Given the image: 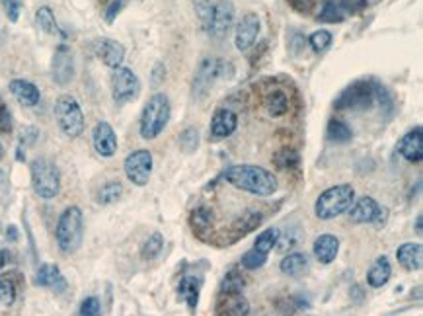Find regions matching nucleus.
Returning a JSON list of instances; mask_svg holds the SVG:
<instances>
[{"label": "nucleus", "instance_id": "obj_1", "mask_svg": "<svg viewBox=\"0 0 423 316\" xmlns=\"http://www.w3.org/2000/svg\"><path fill=\"white\" fill-rule=\"evenodd\" d=\"M222 180L234 185L236 190L252 193L257 197H269L279 190L277 176L262 166L254 164H234L222 172Z\"/></svg>", "mask_w": 423, "mask_h": 316}, {"label": "nucleus", "instance_id": "obj_2", "mask_svg": "<svg viewBox=\"0 0 423 316\" xmlns=\"http://www.w3.org/2000/svg\"><path fill=\"white\" fill-rule=\"evenodd\" d=\"M375 104L387 105V110H392V98L387 92V88L379 84L377 80H357L340 92L335 98L334 107L337 112L344 110H369Z\"/></svg>", "mask_w": 423, "mask_h": 316}, {"label": "nucleus", "instance_id": "obj_3", "mask_svg": "<svg viewBox=\"0 0 423 316\" xmlns=\"http://www.w3.org/2000/svg\"><path fill=\"white\" fill-rule=\"evenodd\" d=\"M84 237V215L79 205H71L62 211L55 228V240L62 254H74Z\"/></svg>", "mask_w": 423, "mask_h": 316}, {"label": "nucleus", "instance_id": "obj_4", "mask_svg": "<svg viewBox=\"0 0 423 316\" xmlns=\"http://www.w3.org/2000/svg\"><path fill=\"white\" fill-rule=\"evenodd\" d=\"M170 114H172V105H170L166 94L159 92V94L150 96L149 102L142 107L141 119H139V133L142 139H156L160 133L166 129Z\"/></svg>", "mask_w": 423, "mask_h": 316}, {"label": "nucleus", "instance_id": "obj_5", "mask_svg": "<svg viewBox=\"0 0 423 316\" xmlns=\"http://www.w3.org/2000/svg\"><path fill=\"white\" fill-rule=\"evenodd\" d=\"M355 202V190L349 184H340L328 187L326 192L320 193L314 205V213L320 220H332L340 215H344L345 211Z\"/></svg>", "mask_w": 423, "mask_h": 316}, {"label": "nucleus", "instance_id": "obj_6", "mask_svg": "<svg viewBox=\"0 0 423 316\" xmlns=\"http://www.w3.org/2000/svg\"><path fill=\"white\" fill-rule=\"evenodd\" d=\"M55 121L59 125V129L65 137L76 139L84 133V112L80 107L79 100L71 94H61L55 102Z\"/></svg>", "mask_w": 423, "mask_h": 316}, {"label": "nucleus", "instance_id": "obj_7", "mask_svg": "<svg viewBox=\"0 0 423 316\" xmlns=\"http://www.w3.org/2000/svg\"><path fill=\"white\" fill-rule=\"evenodd\" d=\"M234 77V69L229 61L224 59H217V57H207L199 62L197 72L194 77V86H192V94L194 98H205L207 92L215 86L217 80L232 79Z\"/></svg>", "mask_w": 423, "mask_h": 316}, {"label": "nucleus", "instance_id": "obj_8", "mask_svg": "<svg viewBox=\"0 0 423 316\" xmlns=\"http://www.w3.org/2000/svg\"><path fill=\"white\" fill-rule=\"evenodd\" d=\"M32 172V185L37 197L53 199L61 192V172L55 162L47 158H36L29 166Z\"/></svg>", "mask_w": 423, "mask_h": 316}, {"label": "nucleus", "instance_id": "obj_9", "mask_svg": "<svg viewBox=\"0 0 423 316\" xmlns=\"http://www.w3.org/2000/svg\"><path fill=\"white\" fill-rule=\"evenodd\" d=\"M141 94V80L127 67H117L112 74V96L117 105L135 102Z\"/></svg>", "mask_w": 423, "mask_h": 316}, {"label": "nucleus", "instance_id": "obj_10", "mask_svg": "<svg viewBox=\"0 0 423 316\" xmlns=\"http://www.w3.org/2000/svg\"><path fill=\"white\" fill-rule=\"evenodd\" d=\"M125 174L129 178V182L135 185H147L152 174V154L147 149L133 150L123 162Z\"/></svg>", "mask_w": 423, "mask_h": 316}, {"label": "nucleus", "instance_id": "obj_11", "mask_svg": "<svg viewBox=\"0 0 423 316\" xmlns=\"http://www.w3.org/2000/svg\"><path fill=\"white\" fill-rule=\"evenodd\" d=\"M349 217L357 225L377 223V227H380V225H384V219H387V209H382L377 199L365 195V197H359L357 202H353V205L349 207Z\"/></svg>", "mask_w": 423, "mask_h": 316}, {"label": "nucleus", "instance_id": "obj_12", "mask_svg": "<svg viewBox=\"0 0 423 316\" xmlns=\"http://www.w3.org/2000/svg\"><path fill=\"white\" fill-rule=\"evenodd\" d=\"M51 77H53L55 84H59V86H65L74 79V55L69 45L61 44L55 49Z\"/></svg>", "mask_w": 423, "mask_h": 316}, {"label": "nucleus", "instance_id": "obj_13", "mask_svg": "<svg viewBox=\"0 0 423 316\" xmlns=\"http://www.w3.org/2000/svg\"><path fill=\"white\" fill-rule=\"evenodd\" d=\"M92 51L100 61L104 62L109 69H117L123 65L125 59V45L119 44L117 39L109 37H98L92 41Z\"/></svg>", "mask_w": 423, "mask_h": 316}, {"label": "nucleus", "instance_id": "obj_14", "mask_svg": "<svg viewBox=\"0 0 423 316\" xmlns=\"http://www.w3.org/2000/svg\"><path fill=\"white\" fill-rule=\"evenodd\" d=\"M262 29V22L260 16L254 12H248L242 16V20L236 26V34H234V45L240 53H246L252 45L257 41V35Z\"/></svg>", "mask_w": 423, "mask_h": 316}, {"label": "nucleus", "instance_id": "obj_15", "mask_svg": "<svg viewBox=\"0 0 423 316\" xmlns=\"http://www.w3.org/2000/svg\"><path fill=\"white\" fill-rule=\"evenodd\" d=\"M232 24H234V4H232L230 0H219V2L215 4L209 34H211L215 39H224V37L229 35Z\"/></svg>", "mask_w": 423, "mask_h": 316}, {"label": "nucleus", "instance_id": "obj_16", "mask_svg": "<svg viewBox=\"0 0 423 316\" xmlns=\"http://www.w3.org/2000/svg\"><path fill=\"white\" fill-rule=\"evenodd\" d=\"M92 143L102 158H112L117 152V133L107 121L96 123L92 131Z\"/></svg>", "mask_w": 423, "mask_h": 316}, {"label": "nucleus", "instance_id": "obj_17", "mask_svg": "<svg viewBox=\"0 0 423 316\" xmlns=\"http://www.w3.org/2000/svg\"><path fill=\"white\" fill-rule=\"evenodd\" d=\"M398 154L408 162H422L423 158V129L422 125H415L414 129L405 133L398 140Z\"/></svg>", "mask_w": 423, "mask_h": 316}, {"label": "nucleus", "instance_id": "obj_18", "mask_svg": "<svg viewBox=\"0 0 423 316\" xmlns=\"http://www.w3.org/2000/svg\"><path fill=\"white\" fill-rule=\"evenodd\" d=\"M217 315L219 316H248L250 303L242 293H219L217 298Z\"/></svg>", "mask_w": 423, "mask_h": 316}, {"label": "nucleus", "instance_id": "obj_19", "mask_svg": "<svg viewBox=\"0 0 423 316\" xmlns=\"http://www.w3.org/2000/svg\"><path fill=\"white\" fill-rule=\"evenodd\" d=\"M201 287H203V277L201 275H184L182 279L177 281V297L184 301L187 308L195 312L197 310V305H199V295H201Z\"/></svg>", "mask_w": 423, "mask_h": 316}, {"label": "nucleus", "instance_id": "obj_20", "mask_svg": "<svg viewBox=\"0 0 423 316\" xmlns=\"http://www.w3.org/2000/svg\"><path fill=\"white\" fill-rule=\"evenodd\" d=\"M239 127V115L232 110L227 107H219L211 119V137L213 139H227Z\"/></svg>", "mask_w": 423, "mask_h": 316}, {"label": "nucleus", "instance_id": "obj_21", "mask_svg": "<svg viewBox=\"0 0 423 316\" xmlns=\"http://www.w3.org/2000/svg\"><path fill=\"white\" fill-rule=\"evenodd\" d=\"M8 90L10 94L18 100V104H22L24 107H36V105L39 104V100H41L39 88H37L34 82H29V80L26 79L10 80Z\"/></svg>", "mask_w": 423, "mask_h": 316}, {"label": "nucleus", "instance_id": "obj_22", "mask_svg": "<svg viewBox=\"0 0 423 316\" xmlns=\"http://www.w3.org/2000/svg\"><path fill=\"white\" fill-rule=\"evenodd\" d=\"M36 283L39 287L51 289L53 293H62L67 289V279L59 270V265L55 263H43L39 265V270L36 273Z\"/></svg>", "mask_w": 423, "mask_h": 316}, {"label": "nucleus", "instance_id": "obj_23", "mask_svg": "<svg viewBox=\"0 0 423 316\" xmlns=\"http://www.w3.org/2000/svg\"><path fill=\"white\" fill-rule=\"evenodd\" d=\"M396 260L408 272H419L423 265V246L419 242H404L398 246Z\"/></svg>", "mask_w": 423, "mask_h": 316}, {"label": "nucleus", "instance_id": "obj_24", "mask_svg": "<svg viewBox=\"0 0 423 316\" xmlns=\"http://www.w3.org/2000/svg\"><path fill=\"white\" fill-rule=\"evenodd\" d=\"M312 252L316 256V260L320 263H332L337 258V252H340V238L335 235H320V237L314 240V246H312Z\"/></svg>", "mask_w": 423, "mask_h": 316}, {"label": "nucleus", "instance_id": "obj_25", "mask_svg": "<svg viewBox=\"0 0 423 316\" xmlns=\"http://www.w3.org/2000/svg\"><path fill=\"white\" fill-rule=\"evenodd\" d=\"M390 277H392L390 260H388L387 256H379L369 268V272H367V283H369L372 289H380V287H384L388 281H390Z\"/></svg>", "mask_w": 423, "mask_h": 316}, {"label": "nucleus", "instance_id": "obj_26", "mask_svg": "<svg viewBox=\"0 0 423 316\" xmlns=\"http://www.w3.org/2000/svg\"><path fill=\"white\" fill-rule=\"evenodd\" d=\"M307 268H309V258L302 252L287 254L279 263V270H281L283 275H289V277H300L307 272Z\"/></svg>", "mask_w": 423, "mask_h": 316}, {"label": "nucleus", "instance_id": "obj_27", "mask_svg": "<svg viewBox=\"0 0 423 316\" xmlns=\"http://www.w3.org/2000/svg\"><path fill=\"white\" fill-rule=\"evenodd\" d=\"M264 105L267 110V114L274 115V117H281V115L287 114L289 110V96L285 90H269L264 98Z\"/></svg>", "mask_w": 423, "mask_h": 316}, {"label": "nucleus", "instance_id": "obj_28", "mask_svg": "<svg viewBox=\"0 0 423 316\" xmlns=\"http://www.w3.org/2000/svg\"><path fill=\"white\" fill-rule=\"evenodd\" d=\"M320 22L326 24H340L345 20V4L344 0H324L322 10L318 14Z\"/></svg>", "mask_w": 423, "mask_h": 316}, {"label": "nucleus", "instance_id": "obj_29", "mask_svg": "<svg viewBox=\"0 0 423 316\" xmlns=\"http://www.w3.org/2000/svg\"><path fill=\"white\" fill-rule=\"evenodd\" d=\"M36 22H37V26L41 27L47 35H59V37H67V34H65L61 27H59V24H57V18H55L53 10L49 8V6H41V8H37Z\"/></svg>", "mask_w": 423, "mask_h": 316}, {"label": "nucleus", "instance_id": "obj_30", "mask_svg": "<svg viewBox=\"0 0 423 316\" xmlns=\"http://www.w3.org/2000/svg\"><path fill=\"white\" fill-rule=\"evenodd\" d=\"M279 237H281L279 228L275 227L265 228L264 232H260V235L256 237V240H254V250L269 256V252H271L275 246H277V242H279Z\"/></svg>", "mask_w": 423, "mask_h": 316}, {"label": "nucleus", "instance_id": "obj_31", "mask_svg": "<svg viewBox=\"0 0 423 316\" xmlns=\"http://www.w3.org/2000/svg\"><path fill=\"white\" fill-rule=\"evenodd\" d=\"M326 137L328 140H332V143H349V140L353 139V131L351 127L345 121L332 119V121L328 123Z\"/></svg>", "mask_w": 423, "mask_h": 316}, {"label": "nucleus", "instance_id": "obj_32", "mask_svg": "<svg viewBox=\"0 0 423 316\" xmlns=\"http://www.w3.org/2000/svg\"><path fill=\"white\" fill-rule=\"evenodd\" d=\"M199 129L197 127H185L184 131L180 133L177 137V145H180V150L185 152V154H192L195 150L199 149Z\"/></svg>", "mask_w": 423, "mask_h": 316}, {"label": "nucleus", "instance_id": "obj_33", "mask_svg": "<svg viewBox=\"0 0 423 316\" xmlns=\"http://www.w3.org/2000/svg\"><path fill=\"white\" fill-rule=\"evenodd\" d=\"M121 195H123V185L119 184V182H107L100 187V192H98V202L102 203V205H114L121 199Z\"/></svg>", "mask_w": 423, "mask_h": 316}, {"label": "nucleus", "instance_id": "obj_34", "mask_svg": "<svg viewBox=\"0 0 423 316\" xmlns=\"http://www.w3.org/2000/svg\"><path fill=\"white\" fill-rule=\"evenodd\" d=\"M195 16L199 20L201 27L209 34L213 22V12H215V4H211V0H194Z\"/></svg>", "mask_w": 423, "mask_h": 316}, {"label": "nucleus", "instance_id": "obj_35", "mask_svg": "<svg viewBox=\"0 0 423 316\" xmlns=\"http://www.w3.org/2000/svg\"><path fill=\"white\" fill-rule=\"evenodd\" d=\"M274 162L281 170H291V168H297L300 164V154L291 147H283L281 150L275 152Z\"/></svg>", "mask_w": 423, "mask_h": 316}, {"label": "nucleus", "instance_id": "obj_36", "mask_svg": "<svg viewBox=\"0 0 423 316\" xmlns=\"http://www.w3.org/2000/svg\"><path fill=\"white\" fill-rule=\"evenodd\" d=\"M164 250V237L160 235V232H152L147 240H145V244L141 248V256L145 260H154V258H159L160 252Z\"/></svg>", "mask_w": 423, "mask_h": 316}, {"label": "nucleus", "instance_id": "obj_37", "mask_svg": "<svg viewBox=\"0 0 423 316\" xmlns=\"http://www.w3.org/2000/svg\"><path fill=\"white\" fill-rule=\"evenodd\" d=\"M262 219H264V217H262V213H256V211H248V213H244V217L234 223V230H236V235H246V232H252L254 228L262 225Z\"/></svg>", "mask_w": 423, "mask_h": 316}, {"label": "nucleus", "instance_id": "obj_38", "mask_svg": "<svg viewBox=\"0 0 423 316\" xmlns=\"http://www.w3.org/2000/svg\"><path fill=\"white\" fill-rule=\"evenodd\" d=\"M244 291V277L239 270H230L221 281V293H242Z\"/></svg>", "mask_w": 423, "mask_h": 316}, {"label": "nucleus", "instance_id": "obj_39", "mask_svg": "<svg viewBox=\"0 0 423 316\" xmlns=\"http://www.w3.org/2000/svg\"><path fill=\"white\" fill-rule=\"evenodd\" d=\"M309 44L316 53H324L326 49H330V45L334 44V35L328 29H316L314 34H310Z\"/></svg>", "mask_w": 423, "mask_h": 316}, {"label": "nucleus", "instance_id": "obj_40", "mask_svg": "<svg viewBox=\"0 0 423 316\" xmlns=\"http://www.w3.org/2000/svg\"><path fill=\"white\" fill-rule=\"evenodd\" d=\"M16 301V283L12 281V277H0V303L2 305H14Z\"/></svg>", "mask_w": 423, "mask_h": 316}, {"label": "nucleus", "instance_id": "obj_41", "mask_svg": "<svg viewBox=\"0 0 423 316\" xmlns=\"http://www.w3.org/2000/svg\"><path fill=\"white\" fill-rule=\"evenodd\" d=\"M242 265L246 268V270H260V268H264L265 263H267V254H262V252H257V250H248L246 254L242 256Z\"/></svg>", "mask_w": 423, "mask_h": 316}, {"label": "nucleus", "instance_id": "obj_42", "mask_svg": "<svg viewBox=\"0 0 423 316\" xmlns=\"http://www.w3.org/2000/svg\"><path fill=\"white\" fill-rule=\"evenodd\" d=\"M192 227L197 232H203L205 228L211 227V215H209V211L205 209V207H199V209H195V213L192 215Z\"/></svg>", "mask_w": 423, "mask_h": 316}, {"label": "nucleus", "instance_id": "obj_43", "mask_svg": "<svg viewBox=\"0 0 423 316\" xmlns=\"http://www.w3.org/2000/svg\"><path fill=\"white\" fill-rule=\"evenodd\" d=\"M80 316H100L102 312V305L98 297H86L80 303Z\"/></svg>", "mask_w": 423, "mask_h": 316}, {"label": "nucleus", "instance_id": "obj_44", "mask_svg": "<svg viewBox=\"0 0 423 316\" xmlns=\"http://www.w3.org/2000/svg\"><path fill=\"white\" fill-rule=\"evenodd\" d=\"M2 6H4V12H6L10 22H18L20 14H22V6H24L22 0H2Z\"/></svg>", "mask_w": 423, "mask_h": 316}, {"label": "nucleus", "instance_id": "obj_45", "mask_svg": "<svg viewBox=\"0 0 423 316\" xmlns=\"http://www.w3.org/2000/svg\"><path fill=\"white\" fill-rule=\"evenodd\" d=\"M125 4H127V0H112L109 2V6L106 8V22L107 24H114L117 14L125 8Z\"/></svg>", "mask_w": 423, "mask_h": 316}, {"label": "nucleus", "instance_id": "obj_46", "mask_svg": "<svg viewBox=\"0 0 423 316\" xmlns=\"http://www.w3.org/2000/svg\"><path fill=\"white\" fill-rule=\"evenodd\" d=\"M12 131V115L6 105H0V133Z\"/></svg>", "mask_w": 423, "mask_h": 316}, {"label": "nucleus", "instance_id": "obj_47", "mask_svg": "<svg viewBox=\"0 0 423 316\" xmlns=\"http://www.w3.org/2000/svg\"><path fill=\"white\" fill-rule=\"evenodd\" d=\"M166 79V67L162 62H156V67L152 70V86H159Z\"/></svg>", "mask_w": 423, "mask_h": 316}, {"label": "nucleus", "instance_id": "obj_48", "mask_svg": "<svg viewBox=\"0 0 423 316\" xmlns=\"http://www.w3.org/2000/svg\"><path fill=\"white\" fill-rule=\"evenodd\" d=\"M289 4L299 12H309L312 8V0H289Z\"/></svg>", "mask_w": 423, "mask_h": 316}, {"label": "nucleus", "instance_id": "obj_49", "mask_svg": "<svg viewBox=\"0 0 423 316\" xmlns=\"http://www.w3.org/2000/svg\"><path fill=\"white\" fill-rule=\"evenodd\" d=\"M10 262V252L8 250H0V270Z\"/></svg>", "mask_w": 423, "mask_h": 316}, {"label": "nucleus", "instance_id": "obj_50", "mask_svg": "<svg viewBox=\"0 0 423 316\" xmlns=\"http://www.w3.org/2000/svg\"><path fill=\"white\" fill-rule=\"evenodd\" d=\"M6 235H8V240H18V228L16 227H8L6 228Z\"/></svg>", "mask_w": 423, "mask_h": 316}, {"label": "nucleus", "instance_id": "obj_51", "mask_svg": "<svg viewBox=\"0 0 423 316\" xmlns=\"http://www.w3.org/2000/svg\"><path fill=\"white\" fill-rule=\"evenodd\" d=\"M415 230H417V235H422V215H417V219H415Z\"/></svg>", "mask_w": 423, "mask_h": 316}, {"label": "nucleus", "instance_id": "obj_52", "mask_svg": "<svg viewBox=\"0 0 423 316\" xmlns=\"http://www.w3.org/2000/svg\"><path fill=\"white\" fill-rule=\"evenodd\" d=\"M0 182H2V172H0Z\"/></svg>", "mask_w": 423, "mask_h": 316}]
</instances>
